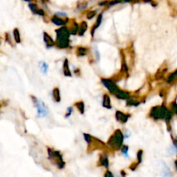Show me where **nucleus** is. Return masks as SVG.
I'll list each match as a JSON object with an SVG mask.
<instances>
[{"label":"nucleus","mask_w":177,"mask_h":177,"mask_svg":"<svg viewBox=\"0 0 177 177\" xmlns=\"http://www.w3.org/2000/svg\"><path fill=\"white\" fill-rule=\"evenodd\" d=\"M56 46L59 49H65L70 47L71 33L67 26L59 27L56 31Z\"/></svg>","instance_id":"f257e3e1"},{"label":"nucleus","mask_w":177,"mask_h":177,"mask_svg":"<svg viewBox=\"0 0 177 177\" xmlns=\"http://www.w3.org/2000/svg\"><path fill=\"white\" fill-rule=\"evenodd\" d=\"M124 140H125L124 133L121 130L117 129L112 133L111 137H109V139L107 141V145L111 150H114V151L120 150L122 146L124 145Z\"/></svg>","instance_id":"f03ea898"},{"label":"nucleus","mask_w":177,"mask_h":177,"mask_svg":"<svg viewBox=\"0 0 177 177\" xmlns=\"http://www.w3.org/2000/svg\"><path fill=\"white\" fill-rule=\"evenodd\" d=\"M48 155H49V159L50 160V162L56 165V167L59 169H62L65 167V162L62 158V155L59 150H53L51 148H48Z\"/></svg>","instance_id":"7ed1b4c3"},{"label":"nucleus","mask_w":177,"mask_h":177,"mask_svg":"<svg viewBox=\"0 0 177 177\" xmlns=\"http://www.w3.org/2000/svg\"><path fill=\"white\" fill-rule=\"evenodd\" d=\"M168 109L163 104L161 106H153L150 111V117L153 120H165V117L167 116Z\"/></svg>","instance_id":"20e7f679"},{"label":"nucleus","mask_w":177,"mask_h":177,"mask_svg":"<svg viewBox=\"0 0 177 177\" xmlns=\"http://www.w3.org/2000/svg\"><path fill=\"white\" fill-rule=\"evenodd\" d=\"M31 99L34 106L36 108L37 117H45L48 116V114H49V107L46 106L45 103L40 100L39 99H37L36 97L33 96V95H31Z\"/></svg>","instance_id":"39448f33"},{"label":"nucleus","mask_w":177,"mask_h":177,"mask_svg":"<svg viewBox=\"0 0 177 177\" xmlns=\"http://www.w3.org/2000/svg\"><path fill=\"white\" fill-rule=\"evenodd\" d=\"M100 81H101L102 85L106 87L111 95H114V93L116 92L117 90L119 88L118 86H117L116 81H114L113 79H110V78H102Z\"/></svg>","instance_id":"423d86ee"},{"label":"nucleus","mask_w":177,"mask_h":177,"mask_svg":"<svg viewBox=\"0 0 177 177\" xmlns=\"http://www.w3.org/2000/svg\"><path fill=\"white\" fill-rule=\"evenodd\" d=\"M51 23L53 24H55L56 26H58V27H63V26H67V24L70 23V20L67 18V17H60L58 16L54 15L50 18Z\"/></svg>","instance_id":"0eeeda50"},{"label":"nucleus","mask_w":177,"mask_h":177,"mask_svg":"<svg viewBox=\"0 0 177 177\" xmlns=\"http://www.w3.org/2000/svg\"><path fill=\"white\" fill-rule=\"evenodd\" d=\"M113 96H115L117 99H118L120 100H128L129 99H131L132 97V93L130 92L126 91V90H123L120 88H118L117 90Z\"/></svg>","instance_id":"6e6552de"},{"label":"nucleus","mask_w":177,"mask_h":177,"mask_svg":"<svg viewBox=\"0 0 177 177\" xmlns=\"http://www.w3.org/2000/svg\"><path fill=\"white\" fill-rule=\"evenodd\" d=\"M131 117V114H128L121 111H117L115 113V118L120 124H126Z\"/></svg>","instance_id":"1a4fd4ad"},{"label":"nucleus","mask_w":177,"mask_h":177,"mask_svg":"<svg viewBox=\"0 0 177 177\" xmlns=\"http://www.w3.org/2000/svg\"><path fill=\"white\" fill-rule=\"evenodd\" d=\"M29 8H30V10H31V12H32L34 15H37L39 16H42V17H44V16H45L46 12L44 11V10L38 8V6H37L36 4L30 3V4H29Z\"/></svg>","instance_id":"9d476101"},{"label":"nucleus","mask_w":177,"mask_h":177,"mask_svg":"<svg viewBox=\"0 0 177 177\" xmlns=\"http://www.w3.org/2000/svg\"><path fill=\"white\" fill-rule=\"evenodd\" d=\"M43 41L47 49H51L56 46V40H54L49 34L47 32H43Z\"/></svg>","instance_id":"9b49d317"},{"label":"nucleus","mask_w":177,"mask_h":177,"mask_svg":"<svg viewBox=\"0 0 177 177\" xmlns=\"http://www.w3.org/2000/svg\"><path fill=\"white\" fill-rule=\"evenodd\" d=\"M120 72L123 75H125V74L128 75V74H129V66L127 64L125 55L123 51H121V70H120Z\"/></svg>","instance_id":"f8f14e48"},{"label":"nucleus","mask_w":177,"mask_h":177,"mask_svg":"<svg viewBox=\"0 0 177 177\" xmlns=\"http://www.w3.org/2000/svg\"><path fill=\"white\" fill-rule=\"evenodd\" d=\"M102 21H103V14H102V13H100V14H99V15H98L95 23H94V24H93V26L92 27L91 31H90L92 37H93V36H94V34H95L96 31L98 30V29H99V26L101 25Z\"/></svg>","instance_id":"ddd939ff"},{"label":"nucleus","mask_w":177,"mask_h":177,"mask_svg":"<svg viewBox=\"0 0 177 177\" xmlns=\"http://www.w3.org/2000/svg\"><path fill=\"white\" fill-rule=\"evenodd\" d=\"M102 106L106 109H108V110H111L112 108V106H111V97L109 94L107 93H105L103 95V99H102Z\"/></svg>","instance_id":"4468645a"},{"label":"nucleus","mask_w":177,"mask_h":177,"mask_svg":"<svg viewBox=\"0 0 177 177\" xmlns=\"http://www.w3.org/2000/svg\"><path fill=\"white\" fill-rule=\"evenodd\" d=\"M99 164L103 167L108 168H109V158L107 153H103L99 156Z\"/></svg>","instance_id":"2eb2a0df"},{"label":"nucleus","mask_w":177,"mask_h":177,"mask_svg":"<svg viewBox=\"0 0 177 177\" xmlns=\"http://www.w3.org/2000/svg\"><path fill=\"white\" fill-rule=\"evenodd\" d=\"M90 52L89 49L86 47H83V46H79L76 49V56L78 57H84L88 55V53Z\"/></svg>","instance_id":"dca6fc26"},{"label":"nucleus","mask_w":177,"mask_h":177,"mask_svg":"<svg viewBox=\"0 0 177 177\" xmlns=\"http://www.w3.org/2000/svg\"><path fill=\"white\" fill-rule=\"evenodd\" d=\"M68 24H69V26H67V27H68V29H69V31H70L71 35H78L80 24H78L75 21H73L72 23H69Z\"/></svg>","instance_id":"f3484780"},{"label":"nucleus","mask_w":177,"mask_h":177,"mask_svg":"<svg viewBox=\"0 0 177 177\" xmlns=\"http://www.w3.org/2000/svg\"><path fill=\"white\" fill-rule=\"evenodd\" d=\"M62 72H63V74L67 76V77H72V73H71L69 63H68V60L67 59L64 60L63 66H62Z\"/></svg>","instance_id":"a211bd4d"},{"label":"nucleus","mask_w":177,"mask_h":177,"mask_svg":"<svg viewBox=\"0 0 177 177\" xmlns=\"http://www.w3.org/2000/svg\"><path fill=\"white\" fill-rule=\"evenodd\" d=\"M52 98H53V100L56 103H59L61 100V92L60 89L58 87H55L52 91Z\"/></svg>","instance_id":"6ab92c4d"},{"label":"nucleus","mask_w":177,"mask_h":177,"mask_svg":"<svg viewBox=\"0 0 177 177\" xmlns=\"http://www.w3.org/2000/svg\"><path fill=\"white\" fill-rule=\"evenodd\" d=\"M88 27H87V23H86L85 21H82L81 23H80V28H79V33L78 35L80 36H83L85 35V33L87 31Z\"/></svg>","instance_id":"aec40b11"},{"label":"nucleus","mask_w":177,"mask_h":177,"mask_svg":"<svg viewBox=\"0 0 177 177\" xmlns=\"http://www.w3.org/2000/svg\"><path fill=\"white\" fill-rule=\"evenodd\" d=\"M74 106L76 107V109L79 111V112L81 113V115L85 114V103L83 101H77L74 104Z\"/></svg>","instance_id":"412c9836"},{"label":"nucleus","mask_w":177,"mask_h":177,"mask_svg":"<svg viewBox=\"0 0 177 177\" xmlns=\"http://www.w3.org/2000/svg\"><path fill=\"white\" fill-rule=\"evenodd\" d=\"M39 68L43 74H46L49 71V65L46 63L45 61H40L39 62Z\"/></svg>","instance_id":"4be33fe9"},{"label":"nucleus","mask_w":177,"mask_h":177,"mask_svg":"<svg viewBox=\"0 0 177 177\" xmlns=\"http://www.w3.org/2000/svg\"><path fill=\"white\" fill-rule=\"evenodd\" d=\"M141 101H137L136 99H134L133 98H131V99H129L128 100H126V106H134V107H137L140 104H141Z\"/></svg>","instance_id":"5701e85b"},{"label":"nucleus","mask_w":177,"mask_h":177,"mask_svg":"<svg viewBox=\"0 0 177 177\" xmlns=\"http://www.w3.org/2000/svg\"><path fill=\"white\" fill-rule=\"evenodd\" d=\"M13 37H14V40H15L16 43H20L21 42V35L19 30L17 28L14 29L13 31Z\"/></svg>","instance_id":"b1692460"},{"label":"nucleus","mask_w":177,"mask_h":177,"mask_svg":"<svg viewBox=\"0 0 177 177\" xmlns=\"http://www.w3.org/2000/svg\"><path fill=\"white\" fill-rule=\"evenodd\" d=\"M92 51H93V56H94V60L97 62L100 61V54H99V49L96 45L93 46L92 48Z\"/></svg>","instance_id":"393cba45"},{"label":"nucleus","mask_w":177,"mask_h":177,"mask_svg":"<svg viewBox=\"0 0 177 177\" xmlns=\"http://www.w3.org/2000/svg\"><path fill=\"white\" fill-rule=\"evenodd\" d=\"M177 80V70L175 72H174L172 74H170L167 79V83L168 84H172L175 81Z\"/></svg>","instance_id":"a878e982"},{"label":"nucleus","mask_w":177,"mask_h":177,"mask_svg":"<svg viewBox=\"0 0 177 177\" xmlns=\"http://www.w3.org/2000/svg\"><path fill=\"white\" fill-rule=\"evenodd\" d=\"M83 136H84V139L86 142V143L88 144V146L92 143V142L93 140V137H92L90 134L88 133H83Z\"/></svg>","instance_id":"bb28decb"},{"label":"nucleus","mask_w":177,"mask_h":177,"mask_svg":"<svg viewBox=\"0 0 177 177\" xmlns=\"http://www.w3.org/2000/svg\"><path fill=\"white\" fill-rule=\"evenodd\" d=\"M143 150H139L137 153V163L140 164L143 162Z\"/></svg>","instance_id":"cd10ccee"},{"label":"nucleus","mask_w":177,"mask_h":177,"mask_svg":"<svg viewBox=\"0 0 177 177\" xmlns=\"http://www.w3.org/2000/svg\"><path fill=\"white\" fill-rule=\"evenodd\" d=\"M96 13H97L96 10H90V11H88V12L86 13V18L89 19V20H91V19L95 17Z\"/></svg>","instance_id":"c85d7f7f"},{"label":"nucleus","mask_w":177,"mask_h":177,"mask_svg":"<svg viewBox=\"0 0 177 177\" xmlns=\"http://www.w3.org/2000/svg\"><path fill=\"white\" fill-rule=\"evenodd\" d=\"M120 150H121L122 154L125 156V157H128V152H129V146H127V145H123L122 148L120 149Z\"/></svg>","instance_id":"c756f323"},{"label":"nucleus","mask_w":177,"mask_h":177,"mask_svg":"<svg viewBox=\"0 0 177 177\" xmlns=\"http://www.w3.org/2000/svg\"><path fill=\"white\" fill-rule=\"evenodd\" d=\"M87 5H88V3L87 2H85V3H82V4H80L77 6V10L79 11H81V10H84L85 9L87 8Z\"/></svg>","instance_id":"7c9ffc66"},{"label":"nucleus","mask_w":177,"mask_h":177,"mask_svg":"<svg viewBox=\"0 0 177 177\" xmlns=\"http://www.w3.org/2000/svg\"><path fill=\"white\" fill-rule=\"evenodd\" d=\"M170 111H172L174 114H177V103L173 102L170 105Z\"/></svg>","instance_id":"2f4dec72"},{"label":"nucleus","mask_w":177,"mask_h":177,"mask_svg":"<svg viewBox=\"0 0 177 177\" xmlns=\"http://www.w3.org/2000/svg\"><path fill=\"white\" fill-rule=\"evenodd\" d=\"M73 111H74V107H73V106H69V107H67V108L66 114H65V117H66V118L69 117L72 115Z\"/></svg>","instance_id":"473e14b6"},{"label":"nucleus","mask_w":177,"mask_h":177,"mask_svg":"<svg viewBox=\"0 0 177 177\" xmlns=\"http://www.w3.org/2000/svg\"><path fill=\"white\" fill-rule=\"evenodd\" d=\"M55 15L58 16H60V17H63V18H65L67 16V15L66 12H64V11H56V13H55Z\"/></svg>","instance_id":"72a5a7b5"},{"label":"nucleus","mask_w":177,"mask_h":177,"mask_svg":"<svg viewBox=\"0 0 177 177\" xmlns=\"http://www.w3.org/2000/svg\"><path fill=\"white\" fill-rule=\"evenodd\" d=\"M123 133H124V137H125V138H128V137H131V132H129L128 130H125Z\"/></svg>","instance_id":"f704fd0d"},{"label":"nucleus","mask_w":177,"mask_h":177,"mask_svg":"<svg viewBox=\"0 0 177 177\" xmlns=\"http://www.w3.org/2000/svg\"><path fill=\"white\" fill-rule=\"evenodd\" d=\"M104 177H114V175H113V174H112L110 170H106V172L105 173Z\"/></svg>","instance_id":"c9c22d12"},{"label":"nucleus","mask_w":177,"mask_h":177,"mask_svg":"<svg viewBox=\"0 0 177 177\" xmlns=\"http://www.w3.org/2000/svg\"><path fill=\"white\" fill-rule=\"evenodd\" d=\"M121 3H134V2H138L139 0H120Z\"/></svg>","instance_id":"e433bc0d"},{"label":"nucleus","mask_w":177,"mask_h":177,"mask_svg":"<svg viewBox=\"0 0 177 177\" xmlns=\"http://www.w3.org/2000/svg\"><path fill=\"white\" fill-rule=\"evenodd\" d=\"M41 1H42V3H47V2H49V0H41Z\"/></svg>","instance_id":"4c0bfd02"},{"label":"nucleus","mask_w":177,"mask_h":177,"mask_svg":"<svg viewBox=\"0 0 177 177\" xmlns=\"http://www.w3.org/2000/svg\"><path fill=\"white\" fill-rule=\"evenodd\" d=\"M24 1H25V2H28V3H31L32 0H24Z\"/></svg>","instance_id":"58836bf2"},{"label":"nucleus","mask_w":177,"mask_h":177,"mask_svg":"<svg viewBox=\"0 0 177 177\" xmlns=\"http://www.w3.org/2000/svg\"><path fill=\"white\" fill-rule=\"evenodd\" d=\"M175 167H176V168H177V160L175 161Z\"/></svg>","instance_id":"ea45409f"}]
</instances>
